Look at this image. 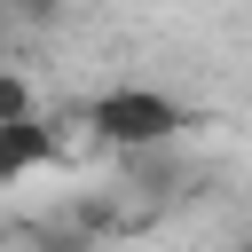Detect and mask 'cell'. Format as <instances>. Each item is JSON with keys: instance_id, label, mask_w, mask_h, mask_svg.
Here are the masks:
<instances>
[{"instance_id": "obj_1", "label": "cell", "mask_w": 252, "mask_h": 252, "mask_svg": "<svg viewBox=\"0 0 252 252\" xmlns=\"http://www.w3.org/2000/svg\"><path fill=\"white\" fill-rule=\"evenodd\" d=\"M189 126V110L165 94V87H142V79H118L87 102V134L110 142L118 158H150V150H173Z\"/></svg>"}, {"instance_id": "obj_2", "label": "cell", "mask_w": 252, "mask_h": 252, "mask_svg": "<svg viewBox=\"0 0 252 252\" xmlns=\"http://www.w3.org/2000/svg\"><path fill=\"white\" fill-rule=\"evenodd\" d=\"M47 165H63V126H55V118H16V126H0V189L24 181V173H47Z\"/></svg>"}, {"instance_id": "obj_3", "label": "cell", "mask_w": 252, "mask_h": 252, "mask_svg": "<svg viewBox=\"0 0 252 252\" xmlns=\"http://www.w3.org/2000/svg\"><path fill=\"white\" fill-rule=\"evenodd\" d=\"M16 118H39V102H32L24 71H0V126H16Z\"/></svg>"}, {"instance_id": "obj_4", "label": "cell", "mask_w": 252, "mask_h": 252, "mask_svg": "<svg viewBox=\"0 0 252 252\" xmlns=\"http://www.w3.org/2000/svg\"><path fill=\"white\" fill-rule=\"evenodd\" d=\"M47 252H87V236H47Z\"/></svg>"}, {"instance_id": "obj_5", "label": "cell", "mask_w": 252, "mask_h": 252, "mask_svg": "<svg viewBox=\"0 0 252 252\" xmlns=\"http://www.w3.org/2000/svg\"><path fill=\"white\" fill-rule=\"evenodd\" d=\"M228 252H244V244H228Z\"/></svg>"}]
</instances>
